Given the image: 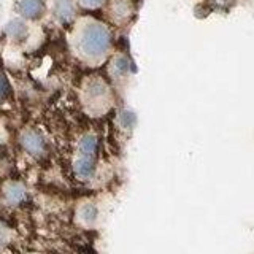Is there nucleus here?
<instances>
[{
  "mask_svg": "<svg viewBox=\"0 0 254 254\" xmlns=\"http://www.w3.org/2000/svg\"><path fill=\"white\" fill-rule=\"evenodd\" d=\"M78 48L87 59H100L111 48L110 30L100 22H89L78 38Z\"/></svg>",
  "mask_w": 254,
  "mask_h": 254,
  "instance_id": "obj_1",
  "label": "nucleus"
},
{
  "mask_svg": "<svg viewBox=\"0 0 254 254\" xmlns=\"http://www.w3.org/2000/svg\"><path fill=\"white\" fill-rule=\"evenodd\" d=\"M86 103L89 105L94 111L107 110L110 105V89L105 81H102V78H92L89 83L86 84Z\"/></svg>",
  "mask_w": 254,
  "mask_h": 254,
  "instance_id": "obj_2",
  "label": "nucleus"
},
{
  "mask_svg": "<svg viewBox=\"0 0 254 254\" xmlns=\"http://www.w3.org/2000/svg\"><path fill=\"white\" fill-rule=\"evenodd\" d=\"M19 141L21 146L34 157H42L46 153V141L43 138V135L34 129L24 130L19 137Z\"/></svg>",
  "mask_w": 254,
  "mask_h": 254,
  "instance_id": "obj_3",
  "label": "nucleus"
},
{
  "mask_svg": "<svg viewBox=\"0 0 254 254\" xmlns=\"http://www.w3.org/2000/svg\"><path fill=\"white\" fill-rule=\"evenodd\" d=\"M95 161H97V157H94V156L78 154L73 161V172L76 175V178L89 180L95 170Z\"/></svg>",
  "mask_w": 254,
  "mask_h": 254,
  "instance_id": "obj_4",
  "label": "nucleus"
},
{
  "mask_svg": "<svg viewBox=\"0 0 254 254\" xmlns=\"http://www.w3.org/2000/svg\"><path fill=\"white\" fill-rule=\"evenodd\" d=\"M3 197L8 205H21L27 197V190L19 181H10L3 188Z\"/></svg>",
  "mask_w": 254,
  "mask_h": 254,
  "instance_id": "obj_5",
  "label": "nucleus"
},
{
  "mask_svg": "<svg viewBox=\"0 0 254 254\" xmlns=\"http://www.w3.org/2000/svg\"><path fill=\"white\" fill-rule=\"evenodd\" d=\"M19 11L27 19H38L45 11V3L42 0H21Z\"/></svg>",
  "mask_w": 254,
  "mask_h": 254,
  "instance_id": "obj_6",
  "label": "nucleus"
},
{
  "mask_svg": "<svg viewBox=\"0 0 254 254\" xmlns=\"http://www.w3.org/2000/svg\"><path fill=\"white\" fill-rule=\"evenodd\" d=\"M54 14L61 22H70L75 16V6L71 0H54Z\"/></svg>",
  "mask_w": 254,
  "mask_h": 254,
  "instance_id": "obj_7",
  "label": "nucleus"
},
{
  "mask_svg": "<svg viewBox=\"0 0 254 254\" xmlns=\"http://www.w3.org/2000/svg\"><path fill=\"white\" fill-rule=\"evenodd\" d=\"M97 151H99V141L97 137L94 133H84L78 143V154H84V156H94L97 157Z\"/></svg>",
  "mask_w": 254,
  "mask_h": 254,
  "instance_id": "obj_8",
  "label": "nucleus"
},
{
  "mask_svg": "<svg viewBox=\"0 0 254 254\" xmlns=\"http://www.w3.org/2000/svg\"><path fill=\"white\" fill-rule=\"evenodd\" d=\"M99 216V211H97V206L94 203H84L81 208H79V219L84 226L87 227H92L95 224Z\"/></svg>",
  "mask_w": 254,
  "mask_h": 254,
  "instance_id": "obj_9",
  "label": "nucleus"
},
{
  "mask_svg": "<svg viewBox=\"0 0 254 254\" xmlns=\"http://www.w3.org/2000/svg\"><path fill=\"white\" fill-rule=\"evenodd\" d=\"M6 34L14 40H22L27 35V26L19 19H13L11 22H8Z\"/></svg>",
  "mask_w": 254,
  "mask_h": 254,
  "instance_id": "obj_10",
  "label": "nucleus"
},
{
  "mask_svg": "<svg viewBox=\"0 0 254 254\" xmlns=\"http://www.w3.org/2000/svg\"><path fill=\"white\" fill-rule=\"evenodd\" d=\"M130 14V3L129 0H116L115 3V16L118 19H124Z\"/></svg>",
  "mask_w": 254,
  "mask_h": 254,
  "instance_id": "obj_11",
  "label": "nucleus"
},
{
  "mask_svg": "<svg viewBox=\"0 0 254 254\" xmlns=\"http://www.w3.org/2000/svg\"><path fill=\"white\" fill-rule=\"evenodd\" d=\"M10 94V84H8L6 78L0 75V100H3Z\"/></svg>",
  "mask_w": 254,
  "mask_h": 254,
  "instance_id": "obj_12",
  "label": "nucleus"
},
{
  "mask_svg": "<svg viewBox=\"0 0 254 254\" xmlns=\"http://www.w3.org/2000/svg\"><path fill=\"white\" fill-rule=\"evenodd\" d=\"M79 3L86 8H97L105 3V0H79Z\"/></svg>",
  "mask_w": 254,
  "mask_h": 254,
  "instance_id": "obj_13",
  "label": "nucleus"
}]
</instances>
